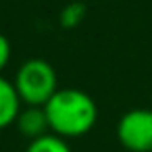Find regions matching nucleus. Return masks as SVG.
<instances>
[{
	"instance_id": "nucleus-6",
	"label": "nucleus",
	"mask_w": 152,
	"mask_h": 152,
	"mask_svg": "<svg viewBox=\"0 0 152 152\" xmlns=\"http://www.w3.org/2000/svg\"><path fill=\"white\" fill-rule=\"evenodd\" d=\"M25 152H71V148H69L65 137H61V135L50 131V133H46L42 137L31 140Z\"/></svg>"
},
{
	"instance_id": "nucleus-2",
	"label": "nucleus",
	"mask_w": 152,
	"mask_h": 152,
	"mask_svg": "<svg viewBox=\"0 0 152 152\" xmlns=\"http://www.w3.org/2000/svg\"><path fill=\"white\" fill-rule=\"evenodd\" d=\"M13 83L19 92L21 102L27 106H46V102L58 92L56 73L52 65L42 58L25 61L19 67Z\"/></svg>"
},
{
	"instance_id": "nucleus-1",
	"label": "nucleus",
	"mask_w": 152,
	"mask_h": 152,
	"mask_svg": "<svg viewBox=\"0 0 152 152\" xmlns=\"http://www.w3.org/2000/svg\"><path fill=\"white\" fill-rule=\"evenodd\" d=\"M50 131L61 137H81L92 131L98 121L94 98L75 88L58 90L44 106Z\"/></svg>"
},
{
	"instance_id": "nucleus-3",
	"label": "nucleus",
	"mask_w": 152,
	"mask_h": 152,
	"mask_svg": "<svg viewBox=\"0 0 152 152\" xmlns=\"http://www.w3.org/2000/svg\"><path fill=\"white\" fill-rule=\"evenodd\" d=\"M117 137L129 152H152V110L131 108L117 125Z\"/></svg>"
},
{
	"instance_id": "nucleus-5",
	"label": "nucleus",
	"mask_w": 152,
	"mask_h": 152,
	"mask_svg": "<svg viewBox=\"0 0 152 152\" xmlns=\"http://www.w3.org/2000/svg\"><path fill=\"white\" fill-rule=\"evenodd\" d=\"M21 98L13 81L0 75V129H7L13 123H17V117L21 113Z\"/></svg>"
},
{
	"instance_id": "nucleus-4",
	"label": "nucleus",
	"mask_w": 152,
	"mask_h": 152,
	"mask_svg": "<svg viewBox=\"0 0 152 152\" xmlns=\"http://www.w3.org/2000/svg\"><path fill=\"white\" fill-rule=\"evenodd\" d=\"M17 129L21 135L36 140V137H42L48 133L50 125H48V117H46V110L44 106H25L21 108L19 117H17Z\"/></svg>"
},
{
	"instance_id": "nucleus-8",
	"label": "nucleus",
	"mask_w": 152,
	"mask_h": 152,
	"mask_svg": "<svg viewBox=\"0 0 152 152\" xmlns=\"http://www.w3.org/2000/svg\"><path fill=\"white\" fill-rule=\"evenodd\" d=\"M9 61H11V42L0 34V73L7 69Z\"/></svg>"
},
{
	"instance_id": "nucleus-7",
	"label": "nucleus",
	"mask_w": 152,
	"mask_h": 152,
	"mask_svg": "<svg viewBox=\"0 0 152 152\" xmlns=\"http://www.w3.org/2000/svg\"><path fill=\"white\" fill-rule=\"evenodd\" d=\"M86 17V7L79 2H71L61 11V25L67 29H73L75 25H79Z\"/></svg>"
}]
</instances>
